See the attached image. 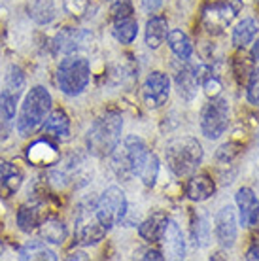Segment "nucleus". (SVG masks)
<instances>
[{
    "label": "nucleus",
    "mask_w": 259,
    "mask_h": 261,
    "mask_svg": "<svg viewBox=\"0 0 259 261\" xmlns=\"http://www.w3.org/2000/svg\"><path fill=\"white\" fill-rule=\"evenodd\" d=\"M51 110V95L49 91L36 85L27 93L25 100L21 105L19 118H17V133L21 137H29L44 125L47 114Z\"/></svg>",
    "instance_id": "obj_1"
},
{
    "label": "nucleus",
    "mask_w": 259,
    "mask_h": 261,
    "mask_svg": "<svg viewBox=\"0 0 259 261\" xmlns=\"http://www.w3.org/2000/svg\"><path fill=\"white\" fill-rule=\"evenodd\" d=\"M165 159L176 176H189L202 163V146L193 137L174 138L167 144Z\"/></svg>",
    "instance_id": "obj_2"
},
{
    "label": "nucleus",
    "mask_w": 259,
    "mask_h": 261,
    "mask_svg": "<svg viewBox=\"0 0 259 261\" xmlns=\"http://www.w3.org/2000/svg\"><path fill=\"white\" fill-rule=\"evenodd\" d=\"M121 130H123V119L117 114H106L97 119L87 130V146L89 150L98 157L110 155L121 142Z\"/></svg>",
    "instance_id": "obj_3"
},
{
    "label": "nucleus",
    "mask_w": 259,
    "mask_h": 261,
    "mask_svg": "<svg viewBox=\"0 0 259 261\" xmlns=\"http://www.w3.org/2000/svg\"><path fill=\"white\" fill-rule=\"evenodd\" d=\"M91 78V68L87 59L84 57H66L61 61L57 68V85L59 89L68 95L76 97L84 91Z\"/></svg>",
    "instance_id": "obj_4"
},
{
    "label": "nucleus",
    "mask_w": 259,
    "mask_h": 261,
    "mask_svg": "<svg viewBox=\"0 0 259 261\" xmlns=\"http://www.w3.org/2000/svg\"><path fill=\"white\" fill-rule=\"evenodd\" d=\"M125 214H127V197L123 190L117 186H110L108 190H104L95 204V216L98 222L106 229H112L123 220Z\"/></svg>",
    "instance_id": "obj_5"
},
{
    "label": "nucleus",
    "mask_w": 259,
    "mask_h": 261,
    "mask_svg": "<svg viewBox=\"0 0 259 261\" xmlns=\"http://www.w3.org/2000/svg\"><path fill=\"white\" fill-rule=\"evenodd\" d=\"M229 127V102L225 98L214 97L202 108L201 129L202 135L210 140L220 138Z\"/></svg>",
    "instance_id": "obj_6"
},
{
    "label": "nucleus",
    "mask_w": 259,
    "mask_h": 261,
    "mask_svg": "<svg viewBox=\"0 0 259 261\" xmlns=\"http://www.w3.org/2000/svg\"><path fill=\"white\" fill-rule=\"evenodd\" d=\"M144 102L148 108H159L169 100L170 80L165 72H151L144 84Z\"/></svg>",
    "instance_id": "obj_7"
},
{
    "label": "nucleus",
    "mask_w": 259,
    "mask_h": 261,
    "mask_svg": "<svg viewBox=\"0 0 259 261\" xmlns=\"http://www.w3.org/2000/svg\"><path fill=\"white\" fill-rule=\"evenodd\" d=\"M214 233L216 239L223 248H231L237 242V233H239V220L235 214L233 206H223V208L216 214L214 220Z\"/></svg>",
    "instance_id": "obj_8"
},
{
    "label": "nucleus",
    "mask_w": 259,
    "mask_h": 261,
    "mask_svg": "<svg viewBox=\"0 0 259 261\" xmlns=\"http://www.w3.org/2000/svg\"><path fill=\"white\" fill-rule=\"evenodd\" d=\"M159 241L163 242V250H165V257L169 259H184L186 257V241H184V233H182L180 225L174 220H165L161 229V237Z\"/></svg>",
    "instance_id": "obj_9"
},
{
    "label": "nucleus",
    "mask_w": 259,
    "mask_h": 261,
    "mask_svg": "<svg viewBox=\"0 0 259 261\" xmlns=\"http://www.w3.org/2000/svg\"><path fill=\"white\" fill-rule=\"evenodd\" d=\"M106 231H108V229L98 222L95 212L91 216L87 210H84V212L78 216V220H76V239H78V242L84 244V246L100 242L104 239V235H106Z\"/></svg>",
    "instance_id": "obj_10"
},
{
    "label": "nucleus",
    "mask_w": 259,
    "mask_h": 261,
    "mask_svg": "<svg viewBox=\"0 0 259 261\" xmlns=\"http://www.w3.org/2000/svg\"><path fill=\"white\" fill-rule=\"evenodd\" d=\"M237 206H239V225L250 227L257 225L259 220V201L250 188H240L237 191Z\"/></svg>",
    "instance_id": "obj_11"
},
{
    "label": "nucleus",
    "mask_w": 259,
    "mask_h": 261,
    "mask_svg": "<svg viewBox=\"0 0 259 261\" xmlns=\"http://www.w3.org/2000/svg\"><path fill=\"white\" fill-rule=\"evenodd\" d=\"M235 15H237V10H235L231 4H225V2H221V4H212V6H208L204 10V15H202V19H204V27L208 29V33H221L225 27L231 25V21L235 19Z\"/></svg>",
    "instance_id": "obj_12"
},
{
    "label": "nucleus",
    "mask_w": 259,
    "mask_h": 261,
    "mask_svg": "<svg viewBox=\"0 0 259 261\" xmlns=\"http://www.w3.org/2000/svg\"><path fill=\"white\" fill-rule=\"evenodd\" d=\"M204 70L202 66H184L178 74H176V87H178V93H180L182 98L186 100H193L197 97V91H199V85L202 84V76L201 72Z\"/></svg>",
    "instance_id": "obj_13"
},
{
    "label": "nucleus",
    "mask_w": 259,
    "mask_h": 261,
    "mask_svg": "<svg viewBox=\"0 0 259 261\" xmlns=\"http://www.w3.org/2000/svg\"><path fill=\"white\" fill-rule=\"evenodd\" d=\"M216 191V184L214 180L206 174H197L188 182V188H186V193L191 201H206L208 197H212Z\"/></svg>",
    "instance_id": "obj_14"
},
{
    "label": "nucleus",
    "mask_w": 259,
    "mask_h": 261,
    "mask_svg": "<svg viewBox=\"0 0 259 261\" xmlns=\"http://www.w3.org/2000/svg\"><path fill=\"white\" fill-rule=\"evenodd\" d=\"M23 184V172L12 163H0V193L13 195Z\"/></svg>",
    "instance_id": "obj_15"
},
{
    "label": "nucleus",
    "mask_w": 259,
    "mask_h": 261,
    "mask_svg": "<svg viewBox=\"0 0 259 261\" xmlns=\"http://www.w3.org/2000/svg\"><path fill=\"white\" fill-rule=\"evenodd\" d=\"M167 34H169L167 19L161 17V15L151 17L148 21V25H146V46L151 47V49H157L167 40Z\"/></svg>",
    "instance_id": "obj_16"
},
{
    "label": "nucleus",
    "mask_w": 259,
    "mask_h": 261,
    "mask_svg": "<svg viewBox=\"0 0 259 261\" xmlns=\"http://www.w3.org/2000/svg\"><path fill=\"white\" fill-rule=\"evenodd\" d=\"M167 42H169V47L172 49L176 57L180 61H188L191 55H193V44L191 40L188 38V34L182 33L180 29H174L167 34Z\"/></svg>",
    "instance_id": "obj_17"
},
{
    "label": "nucleus",
    "mask_w": 259,
    "mask_h": 261,
    "mask_svg": "<svg viewBox=\"0 0 259 261\" xmlns=\"http://www.w3.org/2000/svg\"><path fill=\"white\" fill-rule=\"evenodd\" d=\"M44 130L47 133V135H51V137H55V138L68 137V135H70V121H68L65 112L55 110L49 118H45Z\"/></svg>",
    "instance_id": "obj_18"
},
{
    "label": "nucleus",
    "mask_w": 259,
    "mask_h": 261,
    "mask_svg": "<svg viewBox=\"0 0 259 261\" xmlns=\"http://www.w3.org/2000/svg\"><path fill=\"white\" fill-rule=\"evenodd\" d=\"M259 27L257 23L252 19V17H246V19H242L239 25L233 29V44L237 47H244L248 46L253 38H255V34H257Z\"/></svg>",
    "instance_id": "obj_19"
},
{
    "label": "nucleus",
    "mask_w": 259,
    "mask_h": 261,
    "mask_svg": "<svg viewBox=\"0 0 259 261\" xmlns=\"http://www.w3.org/2000/svg\"><path fill=\"white\" fill-rule=\"evenodd\" d=\"M27 157L36 165H47L57 157V151H55V148H53L49 142L38 140V142H34L33 146L27 150Z\"/></svg>",
    "instance_id": "obj_20"
},
{
    "label": "nucleus",
    "mask_w": 259,
    "mask_h": 261,
    "mask_svg": "<svg viewBox=\"0 0 259 261\" xmlns=\"http://www.w3.org/2000/svg\"><path fill=\"white\" fill-rule=\"evenodd\" d=\"M19 259H49V261H55L57 259V254L49 250L45 246L44 242L40 241H34V242H27L25 246L19 250Z\"/></svg>",
    "instance_id": "obj_21"
},
{
    "label": "nucleus",
    "mask_w": 259,
    "mask_h": 261,
    "mask_svg": "<svg viewBox=\"0 0 259 261\" xmlns=\"http://www.w3.org/2000/svg\"><path fill=\"white\" fill-rule=\"evenodd\" d=\"M40 237L51 244H63L66 239V225L61 220H47L40 227Z\"/></svg>",
    "instance_id": "obj_22"
},
{
    "label": "nucleus",
    "mask_w": 259,
    "mask_h": 261,
    "mask_svg": "<svg viewBox=\"0 0 259 261\" xmlns=\"http://www.w3.org/2000/svg\"><path fill=\"white\" fill-rule=\"evenodd\" d=\"M167 218L163 214H153L149 216L148 220L138 227V233L142 239L146 241L153 242V241H159V237H161V229H163V222H165Z\"/></svg>",
    "instance_id": "obj_23"
},
{
    "label": "nucleus",
    "mask_w": 259,
    "mask_h": 261,
    "mask_svg": "<svg viewBox=\"0 0 259 261\" xmlns=\"http://www.w3.org/2000/svg\"><path fill=\"white\" fill-rule=\"evenodd\" d=\"M136 34H138V23H136L133 17L116 21V27H114V36H116L121 44H131V42L136 38Z\"/></svg>",
    "instance_id": "obj_24"
},
{
    "label": "nucleus",
    "mask_w": 259,
    "mask_h": 261,
    "mask_svg": "<svg viewBox=\"0 0 259 261\" xmlns=\"http://www.w3.org/2000/svg\"><path fill=\"white\" fill-rule=\"evenodd\" d=\"M157 174H159V159H157L156 153H149L146 163L142 165V169L138 172V178L142 180L146 186H153L157 180Z\"/></svg>",
    "instance_id": "obj_25"
},
{
    "label": "nucleus",
    "mask_w": 259,
    "mask_h": 261,
    "mask_svg": "<svg viewBox=\"0 0 259 261\" xmlns=\"http://www.w3.org/2000/svg\"><path fill=\"white\" fill-rule=\"evenodd\" d=\"M17 225H19L21 231L31 233L38 225V208H34V206H23L17 212Z\"/></svg>",
    "instance_id": "obj_26"
},
{
    "label": "nucleus",
    "mask_w": 259,
    "mask_h": 261,
    "mask_svg": "<svg viewBox=\"0 0 259 261\" xmlns=\"http://www.w3.org/2000/svg\"><path fill=\"white\" fill-rule=\"evenodd\" d=\"M80 44V34L76 31H65V33H61L55 40V49L59 53H72L76 51V47Z\"/></svg>",
    "instance_id": "obj_27"
},
{
    "label": "nucleus",
    "mask_w": 259,
    "mask_h": 261,
    "mask_svg": "<svg viewBox=\"0 0 259 261\" xmlns=\"http://www.w3.org/2000/svg\"><path fill=\"white\" fill-rule=\"evenodd\" d=\"M15 102L17 97H13L10 91H4L0 95V118L2 121H12L15 118Z\"/></svg>",
    "instance_id": "obj_28"
},
{
    "label": "nucleus",
    "mask_w": 259,
    "mask_h": 261,
    "mask_svg": "<svg viewBox=\"0 0 259 261\" xmlns=\"http://www.w3.org/2000/svg\"><path fill=\"white\" fill-rule=\"evenodd\" d=\"M6 91H10L13 97H19V93L23 91L25 87V76L21 74V70L17 66H12L10 72H8V80H6Z\"/></svg>",
    "instance_id": "obj_29"
},
{
    "label": "nucleus",
    "mask_w": 259,
    "mask_h": 261,
    "mask_svg": "<svg viewBox=\"0 0 259 261\" xmlns=\"http://www.w3.org/2000/svg\"><path fill=\"white\" fill-rule=\"evenodd\" d=\"M248 100L250 105L259 106V65L250 72V80H248Z\"/></svg>",
    "instance_id": "obj_30"
},
{
    "label": "nucleus",
    "mask_w": 259,
    "mask_h": 261,
    "mask_svg": "<svg viewBox=\"0 0 259 261\" xmlns=\"http://www.w3.org/2000/svg\"><path fill=\"white\" fill-rule=\"evenodd\" d=\"M110 13H112V19L114 21L127 19V17L133 15V4H131L129 0H117L116 4L112 6Z\"/></svg>",
    "instance_id": "obj_31"
},
{
    "label": "nucleus",
    "mask_w": 259,
    "mask_h": 261,
    "mask_svg": "<svg viewBox=\"0 0 259 261\" xmlns=\"http://www.w3.org/2000/svg\"><path fill=\"white\" fill-rule=\"evenodd\" d=\"M202 85H204V91H206V95L210 98L220 97L221 84H220V80H218V78H214V76H208V78L202 80Z\"/></svg>",
    "instance_id": "obj_32"
},
{
    "label": "nucleus",
    "mask_w": 259,
    "mask_h": 261,
    "mask_svg": "<svg viewBox=\"0 0 259 261\" xmlns=\"http://www.w3.org/2000/svg\"><path fill=\"white\" fill-rule=\"evenodd\" d=\"M144 8L148 10V12H157L159 8H161L163 0H142Z\"/></svg>",
    "instance_id": "obj_33"
},
{
    "label": "nucleus",
    "mask_w": 259,
    "mask_h": 261,
    "mask_svg": "<svg viewBox=\"0 0 259 261\" xmlns=\"http://www.w3.org/2000/svg\"><path fill=\"white\" fill-rule=\"evenodd\" d=\"M246 259L248 261H259V244H253L252 248L246 252Z\"/></svg>",
    "instance_id": "obj_34"
},
{
    "label": "nucleus",
    "mask_w": 259,
    "mask_h": 261,
    "mask_svg": "<svg viewBox=\"0 0 259 261\" xmlns=\"http://www.w3.org/2000/svg\"><path fill=\"white\" fill-rule=\"evenodd\" d=\"M144 259H165V255H161V252H157V250H149L146 252Z\"/></svg>",
    "instance_id": "obj_35"
},
{
    "label": "nucleus",
    "mask_w": 259,
    "mask_h": 261,
    "mask_svg": "<svg viewBox=\"0 0 259 261\" xmlns=\"http://www.w3.org/2000/svg\"><path fill=\"white\" fill-rule=\"evenodd\" d=\"M252 57H253V65L257 66V65H259V40L255 42V46H253Z\"/></svg>",
    "instance_id": "obj_36"
},
{
    "label": "nucleus",
    "mask_w": 259,
    "mask_h": 261,
    "mask_svg": "<svg viewBox=\"0 0 259 261\" xmlns=\"http://www.w3.org/2000/svg\"><path fill=\"white\" fill-rule=\"evenodd\" d=\"M68 259H87V254H84V252H76V254L68 255Z\"/></svg>",
    "instance_id": "obj_37"
},
{
    "label": "nucleus",
    "mask_w": 259,
    "mask_h": 261,
    "mask_svg": "<svg viewBox=\"0 0 259 261\" xmlns=\"http://www.w3.org/2000/svg\"><path fill=\"white\" fill-rule=\"evenodd\" d=\"M257 144H259V135H257Z\"/></svg>",
    "instance_id": "obj_38"
}]
</instances>
